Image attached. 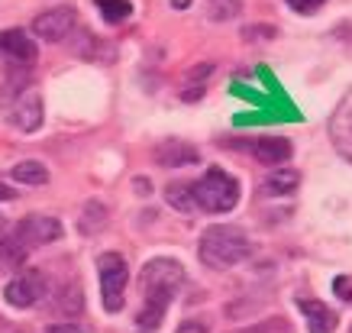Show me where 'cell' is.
Returning <instances> with one entry per match:
<instances>
[{"instance_id":"7c38bea8","label":"cell","mask_w":352,"mask_h":333,"mask_svg":"<svg viewBox=\"0 0 352 333\" xmlns=\"http://www.w3.org/2000/svg\"><path fill=\"white\" fill-rule=\"evenodd\" d=\"M298 308H300V314L307 317V330L310 333H333L336 330V323H340L336 311L327 308L323 301H317V298H298Z\"/></svg>"},{"instance_id":"ba28073f","label":"cell","mask_w":352,"mask_h":333,"mask_svg":"<svg viewBox=\"0 0 352 333\" xmlns=\"http://www.w3.org/2000/svg\"><path fill=\"white\" fill-rule=\"evenodd\" d=\"M72 30H75V10L72 7H55V10H45L32 20V32L45 43H62V39H68Z\"/></svg>"},{"instance_id":"52a82bcc","label":"cell","mask_w":352,"mask_h":333,"mask_svg":"<svg viewBox=\"0 0 352 333\" xmlns=\"http://www.w3.org/2000/svg\"><path fill=\"white\" fill-rule=\"evenodd\" d=\"M45 294H49V281H45L43 272H36V269H23L3 288V298H7L10 308H36Z\"/></svg>"},{"instance_id":"e0dca14e","label":"cell","mask_w":352,"mask_h":333,"mask_svg":"<svg viewBox=\"0 0 352 333\" xmlns=\"http://www.w3.org/2000/svg\"><path fill=\"white\" fill-rule=\"evenodd\" d=\"M165 201H168L175 211H191V207H194L191 184H188V182H171L168 188H165Z\"/></svg>"},{"instance_id":"2e32d148","label":"cell","mask_w":352,"mask_h":333,"mask_svg":"<svg viewBox=\"0 0 352 333\" xmlns=\"http://www.w3.org/2000/svg\"><path fill=\"white\" fill-rule=\"evenodd\" d=\"M55 308H58L62 314H68V317L81 314V308H85V291H81V285L68 281V285L58 291V301H55Z\"/></svg>"},{"instance_id":"ffe728a7","label":"cell","mask_w":352,"mask_h":333,"mask_svg":"<svg viewBox=\"0 0 352 333\" xmlns=\"http://www.w3.org/2000/svg\"><path fill=\"white\" fill-rule=\"evenodd\" d=\"M239 333H291V323L285 317H272V321H262L256 327H245Z\"/></svg>"},{"instance_id":"30bf717a","label":"cell","mask_w":352,"mask_h":333,"mask_svg":"<svg viewBox=\"0 0 352 333\" xmlns=\"http://www.w3.org/2000/svg\"><path fill=\"white\" fill-rule=\"evenodd\" d=\"M152 159H155V165H162V169H184V165H194V162H201V152L194 149L191 142L162 140L159 146L152 149Z\"/></svg>"},{"instance_id":"5bb4252c","label":"cell","mask_w":352,"mask_h":333,"mask_svg":"<svg viewBox=\"0 0 352 333\" xmlns=\"http://www.w3.org/2000/svg\"><path fill=\"white\" fill-rule=\"evenodd\" d=\"M300 184V175L294 169H275V172L268 175L265 182H262V194L268 197H278V194H291L294 188Z\"/></svg>"},{"instance_id":"f1b7e54d","label":"cell","mask_w":352,"mask_h":333,"mask_svg":"<svg viewBox=\"0 0 352 333\" xmlns=\"http://www.w3.org/2000/svg\"><path fill=\"white\" fill-rule=\"evenodd\" d=\"M7 237V217H0V239Z\"/></svg>"},{"instance_id":"3957f363","label":"cell","mask_w":352,"mask_h":333,"mask_svg":"<svg viewBox=\"0 0 352 333\" xmlns=\"http://www.w3.org/2000/svg\"><path fill=\"white\" fill-rule=\"evenodd\" d=\"M58 237H62V224L55 217L30 214L20 220V226L13 230V237L0 239V259L3 262H23L32 249L45 246V243H55Z\"/></svg>"},{"instance_id":"4316f807","label":"cell","mask_w":352,"mask_h":333,"mask_svg":"<svg viewBox=\"0 0 352 333\" xmlns=\"http://www.w3.org/2000/svg\"><path fill=\"white\" fill-rule=\"evenodd\" d=\"M16 194H13V188H7V184H0V201H13Z\"/></svg>"},{"instance_id":"9c48e42d","label":"cell","mask_w":352,"mask_h":333,"mask_svg":"<svg viewBox=\"0 0 352 333\" xmlns=\"http://www.w3.org/2000/svg\"><path fill=\"white\" fill-rule=\"evenodd\" d=\"M330 140L346 162H352V91L342 97L330 117Z\"/></svg>"},{"instance_id":"d4e9b609","label":"cell","mask_w":352,"mask_h":333,"mask_svg":"<svg viewBox=\"0 0 352 333\" xmlns=\"http://www.w3.org/2000/svg\"><path fill=\"white\" fill-rule=\"evenodd\" d=\"M175 333H210V330H207V323L204 321H184V323H178V330Z\"/></svg>"},{"instance_id":"d6986e66","label":"cell","mask_w":352,"mask_h":333,"mask_svg":"<svg viewBox=\"0 0 352 333\" xmlns=\"http://www.w3.org/2000/svg\"><path fill=\"white\" fill-rule=\"evenodd\" d=\"M100 13H104V20L107 23H126L129 13H133V3L129 0H94Z\"/></svg>"},{"instance_id":"484cf974","label":"cell","mask_w":352,"mask_h":333,"mask_svg":"<svg viewBox=\"0 0 352 333\" xmlns=\"http://www.w3.org/2000/svg\"><path fill=\"white\" fill-rule=\"evenodd\" d=\"M243 36L245 39H256V36H268V39H272V36H275V26H245Z\"/></svg>"},{"instance_id":"5b68a950","label":"cell","mask_w":352,"mask_h":333,"mask_svg":"<svg viewBox=\"0 0 352 333\" xmlns=\"http://www.w3.org/2000/svg\"><path fill=\"white\" fill-rule=\"evenodd\" d=\"M191 194H194V207H201L207 214H230L239 204V182L230 172L210 165L204 178L191 182Z\"/></svg>"},{"instance_id":"6da1fadb","label":"cell","mask_w":352,"mask_h":333,"mask_svg":"<svg viewBox=\"0 0 352 333\" xmlns=\"http://www.w3.org/2000/svg\"><path fill=\"white\" fill-rule=\"evenodd\" d=\"M182 279H184V269L175 259L159 256V259H149V262H146L142 279H139V285H142V311L136 314V327L142 333L159 330V323H162V317H165V311H168L171 298L182 288Z\"/></svg>"},{"instance_id":"44dd1931","label":"cell","mask_w":352,"mask_h":333,"mask_svg":"<svg viewBox=\"0 0 352 333\" xmlns=\"http://www.w3.org/2000/svg\"><path fill=\"white\" fill-rule=\"evenodd\" d=\"M239 13V0H210V17L214 20H226Z\"/></svg>"},{"instance_id":"8fae6325","label":"cell","mask_w":352,"mask_h":333,"mask_svg":"<svg viewBox=\"0 0 352 333\" xmlns=\"http://www.w3.org/2000/svg\"><path fill=\"white\" fill-rule=\"evenodd\" d=\"M0 55H7L13 65L30 68L36 62V45L23 30H3L0 32Z\"/></svg>"},{"instance_id":"ac0fdd59","label":"cell","mask_w":352,"mask_h":333,"mask_svg":"<svg viewBox=\"0 0 352 333\" xmlns=\"http://www.w3.org/2000/svg\"><path fill=\"white\" fill-rule=\"evenodd\" d=\"M104 224H107V207L100 201H91L81 217V233H97V230H104Z\"/></svg>"},{"instance_id":"cb8c5ba5","label":"cell","mask_w":352,"mask_h":333,"mask_svg":"<svg viewBox=\"0 0 352 333\" xmlns=\"http://www.w3.org/2000/svg\"><path fill=\"white\" fill-rule=\"evenodd\" d=\"M333 291H336L340 298H346V301H352V279L349 275H340V279L333 281Z\"/></svg>"},{"instance_id":"7402d4cb","label":"cell","mask_w":352,"mask_h":333,"mask_svg":"<svg viewBox=\"0 0 352 333\" xmlns=\"http://www.w3.org/2000/svg\"><path fill=\"white\" fill-rule=\"evenodd\" d=\"M291 10H298V13H314V10H320L327 0H285Z\"/></svg>"},{"instance_id":"8992f818","label":"cell","mask_w":352,"mask_h":333,"mask_svg":"<svg viewBox=\"0 0 352 333\" xmlns=\"http://www.w3.org/2000/svg\"><path fill=\"white\" fill-rule=\"evenodd\" d=\"M97 279H100L104 308L110 314H117L123 308V294H126V281H129L126 259L120 256V253H104V256L97 259Z\"/></svg>"},{"instance_id":"277c9868","label":"cell","mask_w":352,"mask_h":333,"mask_svg":"<svg viewBox=\"0 0 352 333\" xmlns=\"http://www.w3.org/2000/svg\"><path fill=\"white\" fill-rule=\"evenodd\" d=\"M0 107L10 120V127L23 129V133L43 127V100L30 85H23V72L7 78V85L0 91Z\"/></svg>"},{"instance_id":"603a6c76","label":"cell","mask_w":352,"mask_h":333,"mask_svg":"<svg viewBox=\"0 0 352 333\" xmlns=\"http://www.w3.org/2000/svg\"><path fill=\"white\" fill-rule=\"evenodd\" d=\"M45 333H94V330L85 327V323H52Z\"/></svg>"},{"instance_id":"83f0119b","label":"cell","mask_w":352,"mask_h":333,"mask_svg":"<svg viewBox=\"0 0 352 333\" xmlns=\"http://www.w3.org/2000/svg\"><path fill=\"white\" fill-rule=\"evenodd\" d=\"M171 7H182L184 10V7H191V0H171Z\"/></svg>"},{"instance_id":"9a60e30c","label":"cell","mask_w":352,"mask_h":333,"mask_svg":"<svg viewBox=\"0 0 352 333\" xmlns=\"http://www.w3.org/2000/svg\"><path fill=\"white\" fill-rule=\"evenodd\" d=\"M10 175L20 184H45V182H49V169H45L43 162H36V159L16 162V165L10 169Z\"/></svg>"},{"instance_id":"7a4b0ae2","label":"cell","mask_w":352,"mask_h":333,"mask_svg":"<svg viewBox=\"0 0 352 333\" xmlns=\"http://www.w3.org/2000/svg\"><path fill=\"white\" fill-rule=\"evenodd\" d=\"M201 262L210 269H233L243 259L252 256V243L239 226H226V224H214L204 230L201 237Z\"/></svg>"},{"instance_id":"4fadbf2b","label":"cell","mask_w":352,"mask_h":333,"mask_svg":"<svg viewBox=\"0 0 352 333\" xmlns=\"http://www.w3.org/2000/svg\"><path fill=\"white\" fill-rule=\"evenodd\" d=\"M252 155L262 165H281V162L291 159V142L281 140V136H265V140L252 142Z\"/></svg>"}]
</instances>
